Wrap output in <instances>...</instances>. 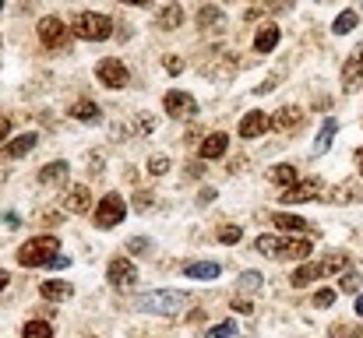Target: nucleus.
<instances>
[{
  "label": "nucleus",
  "instance_id": "40",
  "mask_svg": "<svg viewBox=\"0 0 363 338\" xmlns=\"http://www.w3.org/2000/svg\"><path fill=\"white\" fill-rule=\"evenodd\" d=\"M216 198H219V194H216V187H205V191L198 194V205H212Z\"/></svg>",
  "mask_w": 363,
  "mask_h": 338
},
{
  "label": "nucleus",
  "instance_id": "52",
  "mask_svg": "<svg viewBox=\"0 0 363 338\" xmlns=\"http://www.w3.org/2000/svg\"><path fill=\"white\" fill-rule=\"evenodd\" d=\"M0 11H4V0H0Z\"/></svg>",
  "mask_w": 363,
  "mask_h": 338
},
{
  "label": "nucleus",
  "instance_id": "3",
  "mask_svg": "<svg viewBox=\"0 0 363 338\" xmlns=\"http://www.w3.org/2000/svg\"><path fill=\"white\" fill-rule=\"evenodd\" d=\"M57 254H60V240L57 236H35V240L18 247V264L21 268H46Z\"/></svg>",
  "mask_w": 363,
  "mask_h": 338
},
{
  "label": "nucleus",
  "instance_id": "15",
  "mask_svg": "<svg viewBox=\"0 0 363 338\" xmlns=\"http://www.w3.org/2000/svg\"><path fill=\"white\" fill-rule=\"evenodd\" d=\"M300 123H303V110H300V106H282V110L272 116V127H275L279 134L300 130Z\"/></svg>",
  "mask_w": 363,
  "mask_h": 338
},
{
  "label": "nucleus",
  "instance_id": "47",
  "mask_svg": "<svg viewBox=\"0 0 363 338\" xmlns=\"http://www.w3.org/2000/svg\"><path fill=\"white\" fill-rule=\"evenodd\" d=\"M7 282H11V275H7V271H4V268H0V293H4V289H7Z\"/></svg>",
  "mask_w": 363,
  "mask_h": 338
},
{
  "label": "nucleus",
  "instance_id": "17",
  "mask_svg": "<svg viewBox=\"0 0 363 338\" xmlns=\"http://www.w3.org/2000/svg\"><path fill=\"white\" fill-rule=\"evenodd\" d=\"M226 148H230V134L216 130V134H208V137L201 141V159H205V162L223 159V155H226Z\"/></svg>",
  "mask_w": 363,
  "mask_h": 338
},
{
  "label": "nucleus",
  "instance_id": "30",
  "mask_svg": "<svg viewBox=\"0 0 363 338\" xmlns=\"http://www.w3.org/2000/svg\"><path fill=\"white\" fill-rule=\"evenodd\" d=\"M261 282H264V278H261L257 271H243L237 289H240V293H261Z\"/></svg>",
  "mask_w": 363,
  "mask_h": 338
},
{
  "label": "nucleus",
  "instance_id": "14",
  "mask_svg": "<svg viewBox=\"0 0 363 338\" xmlns=\"http://www.w3.org/2000/svg\"><path fill=\"white\" fill-rule=\"evenodd\" d=\"M64 208H67V212H74V215L92 212V191H89V187H82V184H74V187L64 194Z\"/></svg>",
  "mask_w": 363,
  "mask_h": 338
},
{
  "label": "nucleus",
  "instance_id": "48",
  "mask_svg": "<svg viewBox=\"0 0 363 338\" xmlns=\"http://www.w3.org/2000/svg\"><path fill=\"white\" fill-rule=\"evenodd\" d=\"M123 4H130V7H145V4H152V0H123Z\"/></svg>",
  "mask_w": 363,
  "mask_h": 338
},
{
  "label": "nucleus",
  "instance_id": "12",
  "mask_svg": "<svg viewBox=\"0 0 363 338\" xmlns=\"http://www.w3.org/2000/svg\"><path fill=\"white\" fill-rule=\"evenodd\" d=\"M342 85L346 92H357L363 85V43L346 57V67H342Z\"/></svg>",
  "mask_w": 363,
  "mask_h": 338
},
{
  "label": "nucleus",
  "instance_id": "50",
  "mask_svg": "<svg viewBox=\"0 0 363 338\" xmlns=\"http://www.w3.org/2000/svg\"><path fill=\"white\" fill-rule=\"evenodd\" d=\"M357 169H360V176H363V148L357 152Z\"/></svg>",
  "mask_w": 363,
  "mask_h": 338
},
{
  "label": "nucleus",
  "instance_id": "32",
  "mask_svg": "<svg viewBox=\"0 0 363 338\" xmlns=\"http://www.w3.org/2000/svg\"><path fill=\"white\" fill-rule=\"evenodd\" d=\"M240 240H243L240 225H223V229H219V243H226V247H230V243H240Z\"/></svg>",
  "mask_w": 363,
  "mask_h": 338
},
{
  "label": "nucleus",
  "instance_id": "11",
  "mask_svg": "<svg viewBox=\"0 0 363 338\" xmlns=\"http://www.w3.org/2000/svg\"><path fill=\"white\" fill-rule=\"evenodd\" d=\"M106 282H110L113 289H127V286L138 282V268H134L127 257H113V261L106 264Z\"/></svg>",
  "mask_w": 363,
  "mask_h": 338
},
{
  "label": "nucleus",
  "instance_id": "24",
  "mask_svg": "<svg viewBox=\"0 0 363 338\" xmlns=\"http://www.w3.org/2000/svg\"><path fill=\"white\" fill-rule=\"evenodd\" d=\"M71 116L82 120V123H99V120H103V110H99L92 99H78V103L71 106Z\"/></svg>",
  "mask_w": 363,
  "mask_h": 338
},
{
  "label": "nucleus",
  "instance_id": "36",
  "mask_svg": "<svg viewBox=\"0 0 363 338\" xmlns=\"http://www.w3.org/2000/svg\"><path fill=\"white\" fill-rule=\"evenodd\" d=\"M127 250H130V254H148V250H152V240H145V236H134V240L127 243Z\"/></svg>",
  "mask_w": 363,
  "mask_h": 338
},
{
  "label": "nucleus",
  "instance_id": "37",
  "mask_svg": "<svg viewBox=\"0 0 363 338\" xmlns=\"http://www.w3.org/2000/svg\"><path fill=\"white\" fill-rule=\"evenodd\" d=\"M152 205H155V194H134V208L138 212H148Z\"/></svg>",
  "mask_w": 363,
  "mask_h": 338
},
{
  "label": "nucleus",
  "instance_id": "41",
  "mask_svg": "<svg viewBox=\"0 0 363 338\" xmlns=\"http://www.w3.org/2000/svg\"><path fill=\"white\" fill-rule=\"evenodd\" d=\"M233 310H237V314H254V303H250V300H233Z\"/></svg>",
  "mask_w": 363,
  "mask_h": 338
},
{
  "label": "nucleus",
  "instance_id": "4",
  "mask_svg": "<svg viewBox=\"0 0 363 338\" xmlns=\"http://www.w3.org/2000/svg\"><path fill=\"white\" fill-rule=\"evenodd\" d=\"M254 250L257 254H268V257H293V261H303L311 254V240H282V236H257L254 240Z\"/></svg>",
  "mask_w": 363,
  "mask_h": 338
},
{
  "label": "nucleus",
  "instance_id": "13",
  "mask_svg": "<svg viewBox=\"0 0 363 338\" xmlns=\"http://www.w3.org/2000/svg\"><path fill=\"white\" fill-rule=\"evenodd\" d=\"M268 127H272V116H268V113H261V110H254V113H243L237 134H240V137H261Z\"/></svg>",
  "mask_w": 363,
  "mask_h": 338
},
{
  "label": "nucleus",
  "instance_id": "51",
  "mask_svg": "<svg viewBox=\"0 0 363 338\" xmlns=\"http://www.w3.org/2000/svg\"><path fill=\"white\" fill-rule=\"evenodd\" d=\"M353 338H363V328H360V332H353Z\"/></svg>",
  "mask_w": 363,
  "mask_h": 338
},
{
  "label": "nucleus",
  "instance_id": "44",
  "mask_svg": "<svg viewBox=\"0 0 363 338\" xmlns=\"http://www.w3.org/2000/svg\"><path fill=\"white\" fill-rule=\"evenodd\" d=\"M7 134H11V116H7V113H0V141H4Z\"/></svg>",
  "mask_w": 363,
  "mask_h": 338
},
{
  "label": "nucleus",
  "instance_id": "49",
  "mask_svg": "<svg viewBox=\"0 0 363 338\" xmlns=\"http://www.w3.org/2000/svg\"><path fill=\"white\" fill-rule=\"evenodd\" d=\"M357 314L363 317V293H357Z\"/></svg>",
  "mask_w": 363,
  "mask_h": 338
},
{
  "label": "nucleus",
  "instance_id": "45",
  "mask_svg": "<svg viewBox=\"0 0 363 338\" xmlns=\"http://www.w3.org/2000/svg\"><path fill=\"white\" fill-rule=\"evenodd\" d=\"M272 89H275V78H268V81H264V85H257L254 92H257V96H264V92H272Z\"/></svg>",
  "mask_w": 363,
  "mask_h": 338
},
{
  "label": "nucleus",
  "instance_id": "23",
  "mask_svg": "<svg viewBox=\"0 0 363 338\" xmlns=\"http://www.w3.org/2000/svg\"><path fill=\"white\" fill-rule=\"evenodd\" d=\"M67 173H71V166H67L64 159L46 162V166L39 169V184H64V180H67Z\"/></svg>",
  "mask_w": 363,
  "mask_h": 338
},
{
  "label": "nucleus",
  "instance_id": "39",
  "mask_svg": "<svg viewBox=\"0 0 363 338\" xmlns=\"http://www.w3.org/2000/svg\"><path fill=\"white\" fill-rule=\"evenodd\" d=\"M162 67H166V71H169V74H180V71H184V60H180V57H173V53H169V57H166V60H162Z\"/></svg>",
  "mask_w": 363,
  "mask_h": 338
},
{
  "label": "nucleus",
  "instance_id": "22",
  "mask_svg": "<svg viewBox=\"0 0 363 338\" xmlns=\"http://www.w3.org/2000/svg\"><path fill=\"white\" fill-rule=\"evenodd\" d=\"M268 219H272V225H279L282 232H307V229H311V222H307V219L289 215V212H272Z\"/></svg>",
  "mask_w": 363,
  "mask_h": 338
},
{
  "label": "nucleus",
  "instance_id": "21",
  "mask_svg": "<svg viewBox=\"0 0 363 338\" xmlns=\"http://www.w3.org/2000/svg\"><path fill=\"white\" fill-rule=\"evenodd\" d=\"M198 28H208V32H219V28H226V14H223L219 7H212V4H205V7L198 11Z\"/></svg>",
  "mask_w": 363,
  "mask_h": 338
},
{
  "label": "nucleus",
  "instance_id": "19",
  "mask_svg": "<svg viewBox=\"0 0 363 338\" xmlns=\"http://www.w3.org/2000/svg\"><path fill=\"white\" fill-rule=\"evenodd\" d=\"M279 35H282L279 25H261V28L254 32V50H257V53H272V50L279 46Z\"/></svg>",
  "mask_w": 363,
  "mask_h": 338
},
{
  "label": "nucleus",
  "instance_id": "16",
  "mask_svg": "<svg viewBox=\"0 0 363 338\" xmlns=\"http://www.w3.org/2000/svg\"><path fill=\"white\" fill-rule=\"evenodd\" d=\"M35 145H39V134L28 130V134H18L14 141H7V145L0 148V155H4V159H21V155H28Z\"/></svg>",
  "mask_w": 363,
  "mask_h": 338
},
{
  "label": "nucleus",
  "instance_id": "35",
  "mask_svg": "<svg viewBox=\"0 0 363 338\" xmlns=\"http://www.w3.org/2000/svg\"><path fill=\"white\" fill-rule=\"evenodd\" d=\"M325 201H360V194H357L353 187H335L332 198H325Z\"/></svg>",
  "mask_w": 363,
  "mask_h": 338
},
{
  "label": "nucleus",
  "instance_id": "1",
  "mask_svg": "<svg viewBox=\"0 0 363 338\" xmlns=\"http://www.w3.org/2000/svg\"><path fill=\"white\" fill-rule=\"evenodd\" d=\"M187 303H191V293H173V289H162V293H141V296L130 300L134 310H141V314H162V317L180 314Z\"/></svg>",
  "mask_w": 363,
  "mask_h": 338
},
{
  "label": "nucleus",
  "instance_id": "29",
  "mask_svg": "<svg viewBox=\"0 0 363 338\" xmlns=\"http://www.w3.org/2000/svg\"><path fill=\"white\" fill-rule=\"evenodd\" d=\"M353 28H357V11H342V14L335 18V25H332L335 35H346V32H353Z\"/></svg>",
  "mask_w": 363,
  "mask_h": 338
},
{
  "label": "nucleus",
  "instance_id": "9",
  "mask_svg": "<svg viewBox=\"0 0 363 338\" xmlns=\"http://www.w3.org/2000/svg\"><path fill=\"white\" fill-rule=\"evenodd\" d=\"M96 78H99V85H106V89H127V81H130L127 67H123L117 57L99 60V64H96Z\"/></svg>",
  "mask_w": 363,
  "mask_h": 338
},
{
  "label": "nucleus",
  "instance_id": "42",
  "mask_svg": "<svg viewBox=\"0 0 363 338\" xmlns=\"http://www.w3.org/2000/svg\"><path fill=\"white\" fill-rule=\"evenodd\" d=\"M67 264H71V257H67V254H57V257H53L46 268H67Z\"/></svg>",
  "mask_w": 363,
  "mask_h": 338
},
{
  "label": "nucleus",
  "instance_id": "2",
  "mask_svg": "<svg viewBox=\"0 0 363 338\" xmlns=\"http://www.w3.org/2000/svg\"><path fill=\"white\" fill-rule=\"evenodd\" d=\"M342 268H350V257H346V254H328L325 261H303V264L289 275V282H293L296 289H303V286H311V282H318V278H325V275H332V271H342Z\"/></svg>",
  "mask_w": 363,
  "mask_h": 338
},
{
  "label": "nucleus",
  "instance_id": "46",
  "mask_svg": "<svg viewBox=\"0 0 363 338\" xmlns=\"http://www.w3.org/2000/svg\"><path fill=\"white\" fill-rule=\"evenodd\" d=\"M201 162H205V159H201ZM201 162H191V166H187V173H191V176H201Z\"/></svg>",
  "mask_w": 363,
  "mask_h": 338
},
{
  "label": "nucleus",
  "instance_id": "20",
  "mask_svg": "<svg viewBox=\"0 0 363 338\" xmlns=\"http://www.w3.org/2000/svg\"><path fill=\"white\" fill-rule=\"evenodd\" d=\"M180 21H184V7H180V4H169V7L159 11L155 28H159V32H173V28H180Z\"/></svg>",
  "mask_w": 363,
  "mask_h": 338
},
{
  "label": "nucleus",
  "instance_id": "31",
  "mask_svg": "<svg viewBox=\"0 0 363 338\" xmlns=\"http://www.w3.org/2000/svg\"><path fill=\"white\" fill-rule=\"evenodd\" d=\"M205 338H237V325L233 321H223V325H216V328H208Z\"/></svg>",
  "mask_w": 363,
  "mask_h": 338
},
{
  "label": "nucleus",
  "instance_id": "28",
  "mask_svg": "<svg viewBox=\"0 0 363 338\" xmlns=\"http://www.w3.org/2000/svg\"><path fill=\"white\" fill-rule=\"evenodd\" d=\"M21 338H53V328H50L46 321H28V325L21 328Z\"/></svg>",
  "mask_w": 363,
  "mask_h": 338
},
{
  "label": "nucleus",
  "instance_id": "25",
  "mask_svg": "<svg viewBox=\"0 0 363 338\" xmlns=\"http://www.w3.org/2000/svg\"><path fill=\"white\" fill-rule=\"evenodd\" d=\"M268 180H272V184H279V187H293L300 176H296V166H293V162H279V166H272V169H268Z\"/></svg>",
  "mask_w": 363,
  "mask_h": 338
},
{
  "label": "nucleus",
  "instance_id": "26",
  "mask_svg": "<svg viewBox=\"0 0 363 338\" xmlns=\"http://www.w3.org/2000/svg\"><path fill=\"white\" fill-rule=\"evenodd\" d=\"M219 264L216 261H194V264H184V275L187 278H219Z\"/></svg>",
  "mask_w": 363,
  "mask_h": 338
},
{
  "label": "nucleus",
  "instance_id": "33",
  "mask_svg": "<svg viewBox=\"0 0 363 338\" xmlns=\"http://www.w3.org/2000/svg\"><path fill=\"white\" fill-rule=\"evenodd\" d=\"M148 173H152V176H166V173H169V159H166V155H152V159H148Z\"/></svg>",
  "mask_w": 363,
  "mask_h": 338
},
{
  "label": "nucleus",
  "instance_id": "7",
  "mask_svg": "<svg viewBox=\"0 0 363 338\" xmlns=\"http://www.w3.org/2000/svg\"><path fill=\"white\" fill-rule=\"evenodd\" d=\"M92 219H96L99 229H113V225H121L123 219H127V201H123L121 194H106V198H99Z\"/></svg>",
  "mask_w": 363,
  "mask_h": 338
},
{
  "label": "nucleus",
  "instance_id": "18",
  "mask_svg": "<svg viewBox=\"0 0 363 338\" xmlns=\"http://www.w3.org/2000/svg\"><path fill=\"white\" fill-rule=\"evenodd\" d=\"M39 293H43V300H57V303H64V300L74 296V286L64 282V278H46V282L39 286Z\"/></svg>",
  "mask_w": 363,
  "mask_h": 338
},
{
  "label": "nucleus",
  "instance_id": "27",
  "mask_svg": "<svg viewBox=\"0 0 363 338\" xmlns=\"http://www.w3.org/2000/svg\"><path fill=\"white\" fill-rule=\"evenodd\" d=\"M335 134H339V120H335V116H328V120H325V127H321V134H318V141H314V152H318V155H325V152L332 148V137H335Z\"/></svg>",
  "mask_w": 363,
  "mask_h": 338
},
{
  "label": "nucleus",
  "instance_id": "8",
  "mask_svg": "<svg viewBox=\"0 0 363 338\" xmlns=\"http://www.w3.org/2000/svg\"><path fill=\"white\" fill-rule=\"evenodd\" d=\"M325 194V184L318 180V176H311V180H296L293 187H282V205H303V201H318Z\"/></svg>",
  "mask_w": 363,
  "mask_h": 338
},
{
  "label": "nucleus",
  "instance_id": "5",
  "mask_svg": "<svg viewBox=\"0 0 363 338\" xmlns=\"http://www.w3.org/2000/svg\"><path fill=\"white\" fill-rule=\"evenodd\" d=\"M71 32L78 39H89V43H106L113 35V18L99 14V11H82L71 25Z\"/></svg>",
  "mask_w": 363,
  "mask_h": 338
},
{
  "label": "nucleus",
  "instance_id": "10",
  "mask_svg": "<svg viewBox=\"0 0 363 338\" xmlns=\"http://www.w3.org/2000/svg\"><path fill=\"white\" fill-rule=\"evenodd\" d=\"M162 110L169 113L173 120H191V116L198 113V99H194L191 92H177V89H173V92L162 96Z\"/></svg>",
  "mask_w": 363,
  "mask_h": 338
},
{
  "label": "nucleus",
  "instance_id": "43",
  "mask_svg": "<svg viewBox=\"0 0 363 338\" xmlns=\"http://www.w3.org/2000/svg\"><path fill=\"white\" fill-rule=\"evenodd\" d=\"M4 225H7V229H18V225H21V215H18V212H7V215H4Z\"/></svg>",
  "mask_w": 363,
  "mask_h": 338
},
{
  "label": "nucleus",
  "instance_id": "6",
  "mask_svg": "<svg viewBox=\"0 0 363 338\" xmlns=\"http://www.w3.org/2000/svg\"><path fill=\"white\" fill-rule=\"evenodd\" d=\"M35 32H39V43H43L46 50H67V46H71V35H74L57 14H46V18L35 25Z\"/></svg>",
  "mask_w": 363,
  "mask_h": 338
},
{
  "label": "nucleus",
  "instance_id": "34",
  "mask_svg": "<svg viewBox=\"0 0 363 338\" xmlns=\"http://www.w3.org/2000/svg\"><path fill=\"white\" fill-rule=\"evenodd\" d=\"M360 275H357V271H346V275H342V278H339V289H342V293H360Z\"/></svg>",
  "mask_w": 363,
  "mask_h": 338
},
{
  "label": "nucleus",
  "instance_id": "38",
  "mask_svg": "<svg viewBox=\"0 0 363 338\" xmlns=\"http://www.w3.org/2000/svg\"><path fill=\"white\" fill-rule=\"evenodd\" d=\"M332 303H335V289H321L314 296V307H332Z\"/></svg>",
  "mask_w": 363,
  "mask_h": 338
}]
</instances>
